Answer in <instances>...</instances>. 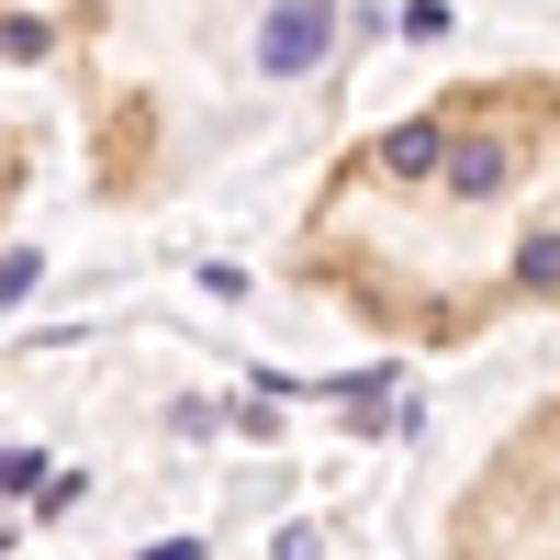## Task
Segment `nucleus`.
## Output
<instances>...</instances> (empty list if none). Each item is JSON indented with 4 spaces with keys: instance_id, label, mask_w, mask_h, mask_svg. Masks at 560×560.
<instances>
[{
    "instance_id": "f257e3e1",
    "label": "nucleus",
    "mask_w": 560,
    "mask_h": 560,
    "mask_svg": "<svg viewBox=\"0 0 560 560\" xmlns=\"http://www.w3.org/2000/svg\"><path fill=\"white\" fill-rule=\"evenodd\" d=\"M448 560H560V393L493 438L448 504Z\"/></svg>"
},
{
    "instance_id": "f03ea898",
    "label": "nucleus",
    "mask_w": 560,
    "mask_h": 560,
    "mask_svg": "<svg viewBox=\"0 0 560 560\" xmlns=\"http://www.w3.org/2000/svg\"><path fill=\"white\" fill-rule=\"evenodd\" d=\"M325 34H337V23H325V0H280V12H269V34H258V68L303 79V68L325 57Z\"/></svg>"
}]
</instances>
